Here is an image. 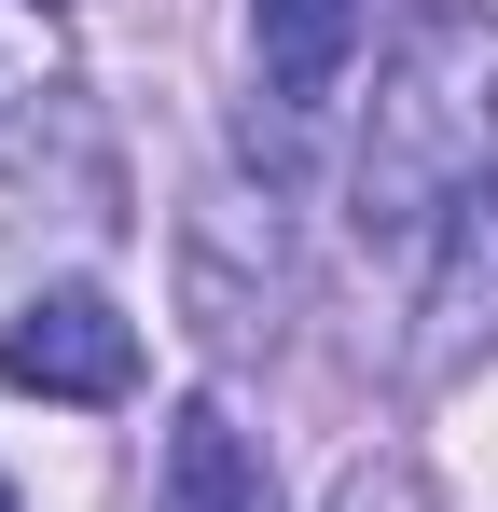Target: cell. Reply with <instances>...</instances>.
I'll use <instances>...</instances> for the list:
<instances>
[{
	"label": "cell",
	"mask_w": 498,
	"mask_h": 512,
	"mask_svg": "<svg viewBox=\"0 0 498 512\" xmlns=\"http://www.w3.org/2000/svg\"><path fill=\"white\" fill-rule=\"evenodd\" d=\"M485 180H498V14L485 0H415L388 70H374L360 153H346V222L374 250H415Z\"/></svg>",
	"instance_id": "cell-1"
},
{
	"label": "cell",
	"mask_w": 498,
	"mask_h": 512,
	"mask_svg": "<svg viewBox=\"0 0 498 512\" xmlns=\"http://www.w3.org/2000/svg\"><path fill=\"white\" fill-rule=\"evenodd\" d=\"M319 512H443V499H429V471H415V457H346Z\"/></svg>",
	"instance_id": "cell-6"
},
{
	"label": "cell",
	"mask_w": 498,
	"mask_h": 512,
	"mask_svg": "<svg viewBox=\"0 0 498 512\" xmlns=\"http://www.w3.org/2000/svg\"><path fill=\"white\" fill-rule=\"evenodd\" d=\"M0 388H28V402H125V388H139V319H125L97 277H56V291L14 305Z\"/></svg>",
	"instance_id": "cell-3"
},
{
	"label": "cell",
	"mask_w": 498,
	"mask_h": 512,
	"mask_svg": "<svg viewBox=\"0 0 498 512\" xmlns=\"http://www.w3.org/2000/svg\"><path fill=\"white\" fill-rule=\"evenodd\" d=\"M249 70H263L249 153L291 180L305 139H319V111L346 97V70H360V0H249Z\"/></svg>",
	"instance_id": "cell-2"
},
{
	"label": "cell",
	"mask_w": 498,
	"mask_h": 512,
	"mask_svg": "<svg viewBox=\"0 0 498 512\" xmlns=\"http://www.w3.org/2000/svg\"><path fill=\"white\" fill-rule=\"evenodd\" d=\"M0 512H14V485H0Z\"/></svg>",
	"instance_id": "cell-7"
},
{
	"label": "cell",
	"mask_w": 498,
	"mask_h": 512,
	"mask_svg": "<svg viewBox=\"0 0 498 512\" xmlns=\"http://www.w3.org/2000/svg\"><path fill=\"white\" fill-rule=\"evenodd\" d=\"M166 512H277V457H263V429H236L222 388H194L166 416Z\"/></svg>",
	"instance_id": "cell-5"
},
{
	"label": "cell",
	"mask_w": 498,
	"mask_h": 512,
	"mask_svg": "<svg viewBox=\"0 0 498 512\" xmlns=\"http://www.w3.org/2000/svg\"><path fill=\"white\" fill-rule=\"evenodd\" d=\"M415 319H429V333H415V374H457L471 346H498V180L443 208V236H429V305H415Z\"/></svg>",
	"instance_id": "cell-4"
}]
</instances>
